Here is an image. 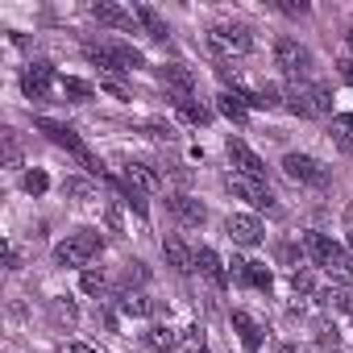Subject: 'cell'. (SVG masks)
<instances>
[{"label": "cell", "instance_id": "obj_23", "mask_svg": "<svg viewBox=\"0 0 353 353\" xmlns=\"http://www.w3.org/2000/svg\"><path fill=\"white\" fill-rule=\"evenodd\" d=\"M324 274H328V279H336V283H345V287H353V258L341 250V254L324 266Z\"/></svg>", "mask_w": 353, "mask_h": 353}, {"label": "cell", "instance_id": "obj_25", "mask_svg": "<svg viewBox=\"0 0 353 353\" xmlns=\"http://www.w3.org/2000/svg\"><path fill=\"white\" fill-rule=\"evenodd\" d=\"M63 188H67V196H79L83 204H92V200H100V192H96V188H92L88 179H67Z\"/></svg>", "mask_w": 353, "mask_h": 353}, {"label": "cell", "instance_id": "obj_19", "mask_svg": "<svg viewBox=\"0 0 353 353\" xmlns=\"http://www.w3.org/2000/svg\"><path fill=\"white\" fill-rule=\"evenodd\" d=\"M121 312H125V316H154L158 303L145 299L141 291H121Z\"/></svg>", "mask_w": 353, "mask_h": 353}, {"label": "cell", "instance_id": "obj_26", "mask_svg": "<svg viewBox=\"0 0 353 353\" xmlns=\"http://www.w3.org/2000/svg\"><path fill=\"white\" fill-rule=\"evenodd\" d=\"M50 316H54V324H75L79 320L75 303H67V299H50Z\"/></svg>", "mask_w": 353, "mask_h": 353}, {"label": "cell", "instance_id": "obj_37", "mask_svg": "<svg viewBox=\"0 0 353 353\" xmlns=\"http://www.w3.org/2000/svg\"><path fill=\"white\" fill-rule=\"evenodd\" d=\"M279 353H303V349H299V345H291V341H287V345H279Z\"/></svg>", "mask_w": 353, "mask_h": 353}, {"label": "cell", "instance_id": "obj_3", "mask_svg": "<svg viewBox=\"0 0 353 353\" xmlns=\"http://www.w3.org/2000/svg\"><path fill=\"white\" fill-rule=\"evenodd\" d=\"M225 188L237 196V200H245V204H254V208H266V212H279V204H274V196H270V188L266 183H258V179H245V174H237V170H229L225 174Z\"/></svg>", "mask_w": 353, "mask_h": 353}, {"label": "cell", "instance_id": "obj_27", "mask_svg": "<svg viewBox=\"0 0 353 353\" xmlns=\"http://www.w3.org/2000/svg\"><path fill=\"white\" fill-rule=\"evenodd\" d=\"M63 92H67V96H75V100H88L96 88H92L88 79H75V75H67V79H63Z\"/></svg>", "mask_w": 353, "mask_h": 353}, {"label": "cell", "instance_id": "obj_22", "mask_svg": "<svg viewBox=\"0 0 353 353\" xmlns=\"http://www.w3.org/2000/svg\"><path fill=\"white\" fill-rule=\"evenodd\" d=\"M216 108H221L229 121H237V125H245V121H250V112H245L241 96H233V92H221V96H216Z\"/></svg>", "mask_w": 353, "mask_h": 353}, {"label": "cell", "instance_id": "obj_36", "mask_svg": "<svg viewBox=\"0 0 353 353\" xmlns=\"http://www.w3.org/2000/svg\"><path fill=\"white\" fill-rule=\"evenodd\" d=\"M341 75H345V79L353 83V59H341Z\"/></svg>", "mask_w": 353, "mask_h": 353}, {"label": "cell", "instance_id": "obj_29", "mask_svg": "<svg viewBox=\"0 0 353 353\" xmlns=\"http://www.w3.org/2000/svg\"><path fill=\"white\" fill-rule=\"evenodd\" d=\"M46 188H50V179H46L42 170H30V174H26V192H30V196H42Z\"/></svg>", "mask_w": 353, "mask_h": 353}, {"label": "cell", "instance_id": "obj_16", "mask_svg": "<svg viewBox=\"0 0 353 353\" xmlns=\"http://www.w3.org/2000/svg\"><path fill=\"white\" fill-rule=\"evenodd\" d=\"M233 328H237L241 345H245L250 353H258V345H262V328H258V320H254L250 312H233Z\"/></svg>", "mask_w": 353, "mask_h": 353}, {"label": "cell", "instance_id": "obj_28", "mask_svg": "<svg viewBox=\"0 0 353 353\" xmlns=\"http://www.w3.org/2000/svg\"><path fill=\"white\" fill-rule=\"evenodd\" d=\"M104 287H108L104 270H83V291L88 295H104Z\"/></svg>", "mask_w": 353, "mask_h": 353}, {"label": "cell", "instance_id": "obj_33", "mask_svg": "<svg viewBox=\"0 0 353 353\" xmlns=\"http://www.w3.org/2000/svg\"><path fill=\"white\" fill-rule=\"evenodd\" d=\"M316 341H320V345H336V341H341V336H336V324H324Z\"/></svg>", "mask_w": 353, "mask_h": 353}, {"label": "cell", "instance_id": "obj_15", "mask_svg": "<svg viewBox=\"0 0 353 353\" xmlns=\"http://www.w3.org/2000/svg\"><path fill=\"white\" fill-rule=\"evenodd\" d=\"M162 83L179 92V100H192V92H196V75H192L188 67H179V63H174V67H162Z\"/></svg>", "mask_w": 353, "mask_h": 353}, {"label": "cell", "instance_id": "obj_6", "mask_svg": "<svg viewBox=\"0 0 353 353\" xmlns=\"http://www.w3.org/2000/svg\"><path fill=\"white\" fill-rule=\"evenodd\" d=\"M283 174H287L291 183H312V188H324L328 183V170L316 158H307V154H287L283 158Z\"/></svg>", "mask_w": 353, "mask_h": 353}, {"label": "cell", "instance_id": "obj_35", "mask_svg": "<svg viewBox=\"0 0 353 353\" xmlns=\"http://www.w3.org/2000/svg\"><path fill=\"white\" fill-rule=\"evenodd\" d=\"M283 13H291V17H303V13H307V5H283Z\"/></svg>", "mask_w": 353, "mask_h": 353}, {"label": "cell", "instance_id": "obj_24", "mask_svg": "<svg viewBox=\"0 0 353 353\" xmlns=\"http://www.w3.org/2000/svg\"><path fill=\"white\" fill-rule=\"evenodd\" d=\"M174 108H179V117H183V121H192V125H208V108H204V104L174 100Z\"/></svg>", "mask_w": 353, "mask_h": 353}, {"label": "cell", "instance_id": "obj_17", "mask_svg": "<svg viewBox=\"0 0 353 353\" xmlns=\"http://www.w3.org/2000/svg\"><path fill=\"white\" fill-rule=\"evenodd\" d=\"M196 266H200V270H204V274H208L216 287H225V283H229V274H225V262L216 258V250H208V245H204V250H196Z\"/></svg>", "mask_w": 353, "mask_h": 353}, {"label": "cell", "instance_id": "obj_1", "mask_svg": "<svg viewBox=\"0 0 353 353\" xmlns=\"http://www.w3.org/2000/svg\"><path fill=\"white\" fill-rule=\"evenodd\" d=\"M283 100H287V108L295 117H324L332 108V92L324 83H303V79H295Z\"/></svg>", "mask_w": 353, "mask_h": 353}, {"label": "cell", "instance_id": "obj_8", "mask_svg": "<svg viewBox=\"0 0 353 353\" xmlns=\"http://www.w3.org/2000/svg\"><path fill=\"white\" fill-rule=\"evenodd\" d=\"M307 63H312V54H307L295 38H279V42H274V67H279L283 75L299 79V75L307 71Z\"/></svg>", "mask_w": 353, "mask_h": 353}, {"label": "cell", "instance_id": "obj_12", "mask_svg": "<svg viewBox=\"0 0 353 353\" xmlns=\"http://www.w3.org/2000/svg\"><path fill=\"white\" fill-rule=\"evenodd\" d=\"M92 17L100 26H112V30H133L137 26V13H125L121 5H112V0H96L92 5Z\"/></svg>", "mask_w": 353, "mask_h": 353}, {"label": "cell", "instance_id": "obj_11", "mask_svg": "<svg viewBox=\"0 0 353 353\" xmlns=\"http://www.w3.org/2000/svg\"><path fill=\"white\" fill-rule=\"evenodd\" d=\"M170 212H174V221L188 225V229H200L208 221V208L200 200H192V196H170Z\"/></svg>", "mask_w": 353, "mask_h": 353}, {"label": "cell", "instance_id": "obj_2", "mask_svg": "<svg viewBox=\"0 0 353 353\" xmlns=\"http://www.w3.org/2000/svg\"><path fill=\"white\" fill-rule=\"evenodd\" d=\"M96 250H100V233L83 229V233H71L67 241H59L54 262H59V266H88V262L96 258Z\"/></svg>", "mask_w": 353, "mask_h": 353}, {"label": "cell", "instance_id": "obj_7", "mask_svg": "<svg viewBox=\"0 0 353 353\" xmlns=\"http://www.w3.org/2000/svg\"><path fill=\"white\" fill-rule=\"evenodd\" d=\"M208 42L221 50V54H250L254 50V38L245 26H212L208 30Z\"/></svg>", "mask_w": 353, "mask_h": 353}, {"label": "cell", "instance_id": "obj_20", "mask_svg": "<svg viewBox=\"0 0 353 353\" xmlns=\"http://www.w3.org/2000/svg\"><path fill=\"white\" fill-rule=\"evenodd\" d=\"M145 345L158 349V353H166V349L179 345V332H174L170 324H154V328H145Z\"/></svg>", "mask_w": 353, "mask_h": 353}, {"label": "cell", "instance_id": "obj_32", "mask_svg": "<svg viewBox=\"0 0 353 353\" xmlns=\"http://www.w3.org/2000/svg\"><path fill=\"white\" fill-rule=\"evenodd\" d=\"M145 279V266L141 262H129V270H125V283H141Z\"/></svg>", "mask_w": 353, "mask_h": 353}, {"label": "cell", "instance_id": "obj_10", "mask_svg": "<svg viewBox=\"0 0 353 353\" xmlns=\"http://www.w3.org/2000/svg\"><path fill=\"white\" fill-rule=\"evenodd\" d=\"M50 83H54V67L50 63H34L26 75H21V88L30 100H46L50 96Z\"/></svg>", "mask_w": 353, "mask_h": 353}, {"label": "cell", "instance_id": "obj_14", "mask_svg": "<svg viewBox=\"0 0 353 353\" xmlns=\"http://www.w3.org/2000/svg\"><path fill=\"white\" fill-rule=\"evenodd\" d=\"M162 254H166V262L179 270V274H192V270H196V254L183 245V237H166V241H162Z\"/></svg>", "mask_w": 353, "mask_h": 353}, {"label": "cell", "instance_id": "obj_9", "mask_svg": "<svg viewBox=\"0 0 353 353\" xmlns=\"http://www.w3.org/2000/svg\"><path fill=\"white\" fill-rule=\"evenodd\" d=\"M225 233H229L237 245H262V237H266L262 221H258V216H245V212H233V216L225 221Z\"/></svg>", "mask_w": 353, "mask_h": 353}, {"label": "cell", "instance_id": "obj_31", "mask_svg": "<svg viewBox=\"0 0 353 353\" xmlns=\"http://www.w3.org/2000/svg\"><path fill=\"white\" fill-rule=\"evenodd\" d=\"M59 353H96L92 345H83V341H63L59 345Z\"/></svg>", "mask_w": 353, "mask_h": 353}, {"label": "cell", "instance_id": "obj_34", "mask_svg": "<svg viewBox=\"0 0 353 353\" xmlns=\"http://www.w3.org/2000/svg\"><path fill=\"white\" fill-rule=\"evenodd\" d=\"M5 262H9V270H21V250H17V245H9V254H5Z\"/></svg>", "mask_w": 353, "mask_h": 353}, {"label": "cell", "instance_id": "obj_5", "mask_svg": "<svg viewBox=\"0 0 353 353\" xmlns=\"http://www.w3.org/2000/svg\"><path fill=\"white\" fill-rule=\"evenodd\" d=\"M225 154H229V162H233V170H237V174L266 183V162H262V158H258L241 137H229V141H225Z\"/></svg>", "mask_w": 353, "mask_h": 353}, {"label": "cell", "instance_id": "obj_18", "mask_svg": "<svg viewBox=\"0 0 353 353\" xmlns=\"http://www.w3.org/2000/svg\"><path fill=\"white\" fill-rule=\"evenodd\" d=\"M328 137H332V145H336V150H353V112H341V117H332V125H328Z\"/></svg>", "mask_w": 353, "mask_h": 353}, {"label": "cell", "instance_id": "obj_4", "mask_svg": "<svg viewBox=\"0 0 353 353\" xmlns=\"http://www.w3.org/2000/svg\"><path fill=\"white\" fill-rule=\"evenodd\" d=\"M38 129H42V133H46V137H50L54 145H67V150H71V154H75V158H79V162H83V166L92 170V174H100V179H104L100 162H96V158L88 154V145H83V141L75 137V129H67V125H59V121H38Z\"/></svg>", "mask_w": 353, "mask_h": 353}, {"label": "cell", "instance_id": "obj_21", "mask_svg": "<svg viewBox=\"0 0 353 353\" xmlns=\"http://www.w3.org/2000/svg\"><path fill=\"white\" fill-rule=\"evenodd\" d=\"M137 21H141V26L150 30V38H158V42H166V38H170L166 21H162V17H158V13H154L150 5H137Z\"/></svg>", "mask_w": 353, "mask_h": 353}, {"label": "cell", "instance_id": "obj_13", "mask_svg": "<svg viewBox=\"0 0 353 353\" xmlns=\"http://www.w3.org/2000/svg\"><path fill=\"white\" fill-rule=\"evenodd\" d=\"M121 174H125V183H129L133 192H158V188H162V179H158L145 162H125Z\"/></svg>", "mask_w": 353, "mask_h": 353}, {"label": "cell", "instance_id": "obj_30", "mask_svg": "<svg viewBox=\"0 0 353 353\" xmlns=\"http://www.w3.org/2000/svg\"><path fill=\"white\" fill-rule=\"evenodd\" d=\"M5 162H9V166H21V145H17L13 133H5Z\"/></svg>", "mask_w": 353, "mask_h": 353}]
</instances>
